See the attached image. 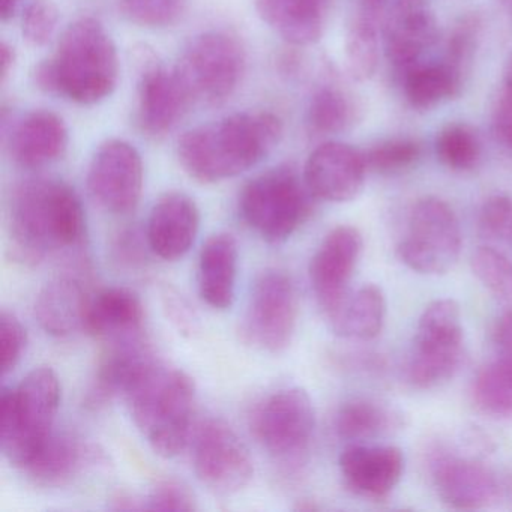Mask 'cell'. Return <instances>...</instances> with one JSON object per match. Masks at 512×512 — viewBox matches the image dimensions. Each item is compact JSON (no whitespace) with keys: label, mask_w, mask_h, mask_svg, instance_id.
Segmentation results:
<instances>
[{"label":"cell","mask_w":512,"mask_h":512,"mask_svg":"<svg viewBox=\"0 0 512 512\" xmlns=\"http://www.w3.org/2000/svg\"><path fill=\"white\" fill-rule=\"evenodd\" d=\"M11 250L26 265L76 247L85 236V211L76 191L56 178L20 182L8 206Z\"/></svg>","instance_id":"6da1fadb"},{"label":"cell","mask_w":512,"mask_h":512,"mask_svg":"<svg viewBox=\"0 0 512 512\" xmlns=\"http://www.w3.org/2000/svg\"><path fill=\"white\" fill-rule=\"evenodd\" d=\"M281 136L283 124L274 113H235L187 131L179 139V163L196 181L217 184L259 164Z\"/></svg>","instance_id":"7a4b0ae2"},{"label":"cell","mask_w":512,"mask_h":512,"mask_svg":"<svg viewBox=\"0 0 512 512\" xmlns=\"http://www.w3.org/2000/svg\"><path fill=\"white\" fill-rule=\"evenodd\" d=\"M34 76L43 91L91 106L118 86V50L98 20L83 17L65 29L56 52L38 65Z\"/></svg>","instance_id":"3957f363"},{"label":"cell","mask_w":512,"mask_h":512,"mask_svg":"<svg viewBox=\"0 0 512 512\" xmlns=\"http://www.w3.org/2000/svg\"><path fill=\"white\" fill-rule=\"evenodd\" d=\"M194 382L187 373L155 362L125 395L134 424L161 457L181 454L190 439Z\"/></svg>","instance_id":"277c9868"},{"label":"cell","mask_w":512,"mask_h":512,"mask_svg":"<svg viewBox=\"0 0 512 512\" xmlns=\"http://www.w3.org/2000/svg\"><path fill=\"white\" fill-rule=\"evenodd\" d=\"M61 385L50 367L34 368L0 398V443L13 466L25 469L55 433Z\"/></svg>","instance_id":"5b68a950"},{"label":"cell","mask_w":512,"mask_h":512,"mask_svg":"<svg viewBox=\"0 0 512 512\" xmlns=\"http://www.w3.org/2000/svg\"><path fill=\"white\" fill-rule=\"evenodd\" d=\"M311 196L292 167H275L242 188L239 212L257 235L271 244H280L307 220Z\"/></svg>","instance_id":"8992f818"},{"label":"cell","mask_w":512,"mask_h":512,"mask_svg":"<svg viewBox=\"0 0 512 512\" xmlns=\"http://www.w3.org/2000/svg\"><path fill=\"white\" fill-rule=\"evenodd\" d=\"M245 62L238 38L229 32L209 31L185 47L175 71L191 103L220 106L241 85Z\"/></svg>","instance_id":"52a82bcc"},{"label":"cell","mask_w":512,"mask_h":512,"mask_svg":"<svg viewBox=\"0 0 512 512\" xmlns=\"http://www.w3.org/2000/svg\"><path fill=\"white\" fill-rule=\"evenodd\" d=\"M464 361L460 305L437 299L419 317L407 380L418 389H433L454 379Z\"/></svg>","instance_id":"ba28073f"},{"label":"cell","mask_w":512,"mask_h":512,"mask_svg":"<svg viewBox=\"0 0 512 512\" xmlns=\"http://www.w3.org/2000/svg\"><path fill=\"white\" fill-rule=\"evenodd\" d=\"M316 428V413L307 391L286 388L269 395L253 416L257 440L286 470L304 466Z\"/></svg>","instance_id":"9c48e42d"},{"label":"cell","mask_w":512,"mask_h":512,"mask_svg":"<svg viewBox=\"0 0 512 512\" xmlns=\"http://www.w3.org/2000/svg\"><path fill=\"white\" fill-rule=\"evenodd\" d=\"M406 236L397 256L407 268L425 275L448 272L457 263L463 247L460 223L448 203L425 197L415 203L409 215Z\"/></svg>","instance_id":"30bf717a"},{"label":"cell","mask_w":512,"mask_h":512,"mask_svg":"<svg viewBox=\"0 0 512 512\" xmlns=\"http://www.w3.org/2000/svg\"><path fill=\"white\" fill-rule=\"evenodd\" d=\"M298 313V292L292 278L283 271L263 272L254 283L242 335L263 352H284L295 335Z\"/></svg>","instance_id":"8fae6325"},{"label":"cell","mask_w":512,"mask_h":512,"mask_svg":"<svg viewBox=\"0 0 512 512\" xmlns=\"http://www.w3.org/2000/svg\"><path fill=\"white\" fill-rule=\"evenodd\" d=\"M194 472L212 493L232 496L244 490L254 475V463L247 445L221 419L200 425L194 442Z\"/></svg>","instance_id":"7c38bea8"},{"label":"cell","mask_w":512,"mask_h":512,"mask_svg":"<svg viewBox=\"0 0 512 512\" xmlns=\"http://www.w3.org/2000/svg\"><path fill=\"white\" fill-rule=\"evenodd\" d=\"M142 155L131 143L113 139L98 148L88 170V191L110 214L127 215L139 205L143 191Z\"/></svg>","instance_id":"4fadbf2b"},{"label":"cell","mask_w":512,"mask_h":512,"mask_svg":"<svg viewBox=\"0 0 512 512\" xmlns=\"http://www.w3.org/2000/svg\"><path fill=\"white\" fill-rule=\"evenodd\" d=\"M139 68V103L137 122L143 133L152 137L166 136L184 118L193 103L176 74L167 70L157 56L143 47L137 55Z\"/></svg>","instance_id":"5bb4252c"},{"label":"cell","mask_w":512,"mask_h":512,"mask_svg":"<svg viewBox=\"0 0 512 512\" xmlns=\"http://www.w3.org/2000/svg\"><path fill=\"white\" fill-rule=\"evenodd\" d=\"M362 251V235L352 226H338L323 239L310 263L314 295L329 320L347 299V289Z\"/></svg>","instance_id":"9a60e30c"},{"label":"cell","mask_w":512,"mask_h":512,"mask_svg":"<svg viewBox=\"0 0 512 512\" xmlns=\"http://www.w3.org/2000/svg\"><path fill=\"white\" fill-rule=\"evenodd\" d=\"M367 160L353 146L326 142L314 149L304 169V181L317 199L350 202L364 187Z\"/></svg>","instance_id":"2e32d148"},{"label":"cell","mask_w":512,"mask_h":512,"mask_svg":"<svg viewBox=\"0 0 512 512\" xmlns=\"http://www.w3.org/2000/svg\"><path fill=\"white\" fill-rule=\"evenodd\" d=\"M386 11V56L404 73L436 44L439 26L425 0H394Z\"/></svg>","instance_id":"e0dca14e"},{"label":"cell","mask_w":512,"mask_h":512,"mask_svg":"<svg viewBox=\"0 0 512 512\" xmlns=\"http://www.w3.org/2000/svg\"><path fill=\"white\" fill-rule=\"evenodd\" d=\"M347 487L371 500H383L395 490L404 472V455L397 446L353 443L340 455Z\"/></svg>","instance_id":"ac0fdd59"},{"label":"cell","mask_w":512,"mask_h":512,"mask_svg":"<svg viewBox=\"0 0 512 512\" xmlns=\"http://www.w3.org/2000/svg\"><path fill=\"white\" fill-rule=\"evenodd\" d=\"M433 479L442 502L461 511L487 508L499 497L496 476L473 458L440 457L434 463Z\"/></svg>","instance_id":"d6986e66"},{"label":"cell","mask_w":512,"mask_h":512,"mask_svg":"<svg viewBox=\"0 0 512 512\" xmlns=\"http://www.w3.org/2000/svg\"><path fill=\"white\" fill-rule=\"evenodd\" d=\"M200 229L196 202L184 193H167L155 203L146 227L149 248L160 259H181L193 247Z\"/></svg>","instance_id":"ffe728a7"},{"label":"cell","mask_w":512,"mask_h":512,"mask_svg":"<svg viewBox=\"0 0 512 512\" xmlns=\"http://www.w3.org/2000/svg\"><path fill=\"white\" fill-rule=\"evenodd\" d=\"M107 344L109 346L98 365L94 388L88 395L89 404L94 407L103 406L118 395L125 397L157 362L140 335L107 341Z\"/></svg>","instance_id":"44dd1931"},{"label":"cell","mask_w":512,"mask_h":512,"mask_svg":"<svg viewBox=\"0 0 512 512\" xmlns=\"http://www.w3.org/2000/svg\"><path fill=\"white\" fill-rule=\"evenodd\" d=\"M68 140V128L61 116L49 110H35L14 125L8 151L14 163L25 169H38L64 157Z\"/></svg>","instance_id":"7402d4cb"},{"label":"cell","mask_w":512,"mask_h":512,"mask_svg":"<svg viewBox=\"0 0 512 512\" xmlns=\"http://www.w3.org/2000/svg\"><path fill=\"white\" fill-rule=\"evenodd\" d=\"M238 278V242L230 233L212 235L199 257V292L215 310H227L235 301Z\"/></svg>","instance_id":"603a6c76"},{"label":"cell","mask_w":512,"mask_h":512,"mask_svg":"<svg viewBox=\"0 0 512 512\" xmlns=\"http://www.w3.org/2000/svg\"><path fill=\"white\" fill-rule=\"evenodd\" d=\"M143 320L145 310L137 293L109 287L89 301L85 331L107 341L124 340L140 335Z\"/></svg>","instance_id":"cb8c5ba5"},{"label":"cell","mask_w":512,"mask_h":512,"mask_svg":"<svg viewBox=\"0 0 512 512\" xmlns=\"http://www.w3.org/2000/svg\"><path fill=\"white\" fill-rule=\"evenodd\" d=\"M260 19L293 46L322 38L328 0H254Z\"/></svg>","instance_id":"d4e9b609"},{"label":"cell","mask_w":512,"mask_h":512,"mask_svg":"<svg viewBox=\"0 0 512 512\" xmlns=\"http://www.w3.org/2000/svg\"><path fill=\"white\" fill-rule=\"evenodd\" d=\"M89 301L79 281L59 277L41 290L35 302V317L47 334L68 337L85 329Z\"/></svg>","instance_id":"484cf974"},{"label":"cell","mask_w":512,"mask_h":512,"mask_svg":"<svg viewBox=\"0 0 512 512\" xmlns=\"http://www.w3.org/2000/svg\"><path fill=\"white\" fill-rule=\"evenodd\" d=\"M91 457L88 446L71 433H55L25 467L29 478L46 488L70 484Z\"/></svg>","instance_id":"4316f807"},{"label":"cell","mask_w":512,"mask_h":512,"mask_svg":"<svg viewBox=\"0 0 512 512\" xmlns=\"http://www.w3.org/2000/svg\"><path fill=\"white\" fill-rule=\"evenodd\" d=\"M386 316V299L376 284H365L355 295L347 296L332 328L341 337L368 341L382 331Z\"/></svg>","instance_id":"83f0119b"},{"label":"cell","mask_w":512,"mask_h":512,"mask_svg":"<svg viewBox=\"0 0 512 512\" xmlns=\"http://www.w3.org/2000/svg\"><path fill=\"white\" fill-rule=\"evenodd\" d=\"M401 425L403 416L397 410L364 398L344 403L335 418L338 436L352 442L386 436L400 430Z\"/></svg>","instance_id":"f1b7e54d"},{"label":"cell","mask_w":512,"mask_h":512,"mask_svg":"<svg viewBox=\"0 0 512 512\" xmlns=\"http://www.w3.org/2000/svg\"><path fill=\"white\" fill-rule=\"evenodd\" d=\"M463 74L446 64L413 65L404 71V94L415 109L428 110L457 97Z\"/></svg>","instance_id":"f546056e"},{"label":"cell","mask_w":512,"mask_h":512,"mask_svg":"<svg viewBox=\"0 0 512 512\" xmlns=\"http://www.w3.org/2000/svg\"><path fill=\"white\" fill-rule=\"evenodd\" d=\"M473 403L485 415L512 419V361L494 358L473 380Z\"/></svg>","instance_id":"4dcf8cb0"},{"label":"cell","mask_w":512,"mask_h":512,"mask_svg":"<svg viewBox=\"0 0 512 512\" xmlns=\"http://www.w3.org/2000/svg\"><path fill=\"white\" fill-rule=\"evenodd\" d=\"M358 107L347 92L325 85L311 97L307 124L314 134H337L355 122Z\"/></svg>","instance_id":"1f68e13d"},{"label":"cell","mask_w":512,"mask_h":512,"mask_svg":"<svg viewBox=\"0 0 512 512\" xmlns=\"http://www.w3.org/2000/svg\"><path fill=\"white\" fill-rule=\"evenodd\" d=\"M344 59L349 76L356 82L370 80L379 64V40L373 19L362 16L352 23L344 43Z\"/></svg>","instance_id":"d6a6232c"},{"label":"cell","mask_w":512,"mask_h":512,"mask_svg":"<svg viewBox=\"0 0 512 512\" xmlns=\"http://www.w3.org/2000/svg\"><path fill=\"white\" fill-rule=\"evenodd\" d=\"M436 154L449 169L464 172L478 164L481 142L469 125L451 124L437 134Z\"/></svg>","instance_id":"836d02e7"},{"label":"cell","mask_w":512,"mask_h":512,"mask_svg":"<svg viewBox=\"0 0 512 512\" xmlns=\"http://www.w3.org/2000/svg\"><path fill=\"white\" fill-rule=\"evenodd\" d=\"M473 274L485 289L508 308H512V262L493 247H481L473 253Z\"/></svg>","instance_id":"e575fe53"},{"label":"cell","mask_w":512,"mask_h":512,"mask_svg":"<svg viewBox=\"0 0 512 512\" xmlns=\"http://www.w3.org/2000/svg\"><path fill=\"white\" fill-rule=\"evenodd\" d=\"M187 5L188 0H119L122 14L131 23L149 29L175 25Z\"/></svg>","instance_id":"d590c367"},{"label":"cell","mask_w":512,"mask_h":512,"mask_svg":"<svg viewBox=\"0 0 512 512\" xmlns=\"http://www.w3.org/2000/svg\"><path fill=\"white\" fill-rule=\"evenodd\" d=\"M421 155V146L410 139H392L371 148L365 154L367 166L380 173H394L413 166Z\"/></svg>","instance_id":"8d00e7d4"},{"label":"cell","mask_w":512,"mask_h":512,"mask_svg":"<svg viewBox=\"0 0 512 512\" xmlns=\"http://www.w3.org/2000/svg\"><path fill=\"white\" fill-rule=\"evenodd\" d=\"M58 25L59 10L53 0H32L23 13V38L31 46H46L55 37Z\"/></svg>","instance_id":"74e56055"},{"label":"cell","mask_w":512,"mask_h":512,"mask_svg":"<svg viewBox=\"0 0 512 512\" xmlns=\"http://www.w3.org/2000/svg\"><path fill=\"white\" fill-rule=\"evenodd\" d=\"M479 230L490 241L512 245V199L493 196L485 200L479 211Z\"/></svg>","instance_id":"f35d334b"},{"label":"cell","mask_w":512,"mask_h":512,"mask_svg":"<svg viewBox=\"0 0 512 512\" xmlns=\"http://www.w3.org/2000/svg\"><path fill=\"white\" fill-rule=\"evenodd\" d=\"M196 496L184 482L164 479L157 482L142 502V509L149 511H194Z\"/></svg>","instance_id":"ab89813d"},{"label":"cell","mask_w":512,"mask_h":512,"mask_svg":"<svg viewBox=\"0 0 512 512\" xmlns=\"http://www.w3.org/2000/svg\"><path fill=\"white\" fill-rule=\"evenodd\" d=\"M28 343L25 326L13 313L2 311L0 317V367L7 376L22 359Z\"/></svg>","instance_id":"60d3db41"},{"label":"cell","mask_w":512,"mask_h":512,"mask_svg":"<svg viewBox=\"0 0 512 512\" xmlns=\"http://www.w3.org/2000/svg\"><path fill=\"white\" fill-rule=\"evenodd\" d=\"M476 31H478V25L473 20H464L449 41L446 64L451 65L460 74H463L461 67L466 64V61H469L470 55H472Z\"/></svg>","instance_id":"b9f144b4"},{"label":"cell","mask_w":512,"mask_h":512,"mask_svg":"<svg viewBox=\"0 0 512 512\" xmlns=\"http://www.w3.org/2000/svg\"><path fill=\"white\" fill-rule=\"evenodd\" d=\"M493 131L496 139L512 149V89L503 86L493 109Z\"/></svg>","instance_id":"7bdbcfd3"},{"label":"cell","mask_w":512,"mask_h":512,"mask_svg":"<svg viewBox=\"0 0 512 512\" xmlns=\"http://www.w3.org/2000/svg\"><path fill=\"white\" fill-rule=\"evenodd\" d=\"M493 344L496 358L512 361V308L497 319L493 329Z\"/></svg>","instance_id":"ee69618b"},{"label":"cell","mask_w":512,"mask_h":512,"mask_svg":"<svg viewBox=\"0 0 512 512\" xmlns=\"http://www.w3.org/2000/svg\"><path fill=\"white\" fill-rule=\"evenodd\" d=\"M14 64H16V50L7 41H4L0 46V77H2V82H5L7 77L10 76Z\"/></svg>","instance_id":"f6af8a7d"},{"label":"cell","mask_w":512,"mask_h":512,"mask_svg":"<svg viewBox=\"0 0 512 512\" xmlns=\"http://www.w3.org/2000/svg\"><path fill=\"white\" fill-rule=\"evenodd\" d=\"M391 2H394V0H361L362 10H364L365 16L373 19L376 14L388 10Z\"/></svg>","instance_id":"bcb514c9"},{"label":"cell","mask_w":512,"mask_h":512,"mask_svg":"<svg viewBox=\"0 0 512 512\" xmlns=\"http://www.w3.org/2000/svg\"><path fill=\"white\" fill-rule=\"evenodd\" d=\"M20 0H0V16L2 20L11 19L16 13Z\"/></svg>","instance_id":"7dc6e473"},{"label":"cell","mask_w":512,"mask_h":512,"mask_svg":"<svg viewBox=\"0 0 512 512\" xmlns=\"http://www.w3.org/2000/svg\"><path fill=\"white\" fill-rule=\"evenodd\" d=\"M505 86L512 89V56L509 59L508 65H506Z\"/></svg>","instance_id":"c3c4849f"},{"label":"cell","mask_w":512,"mask_h":512,"mask_svg":"<svg viewBox=\"0 0 512 512\" xmlns=\"http://www.w3.org/2000/svg\"><path fill=\"white\" fill-rule=\"evenodd\" d=\"M500 2H502L503 7L506 8V11L512 14V0H500Z\"/></svg>","instance_id":"681fc988"}]
</instances>
